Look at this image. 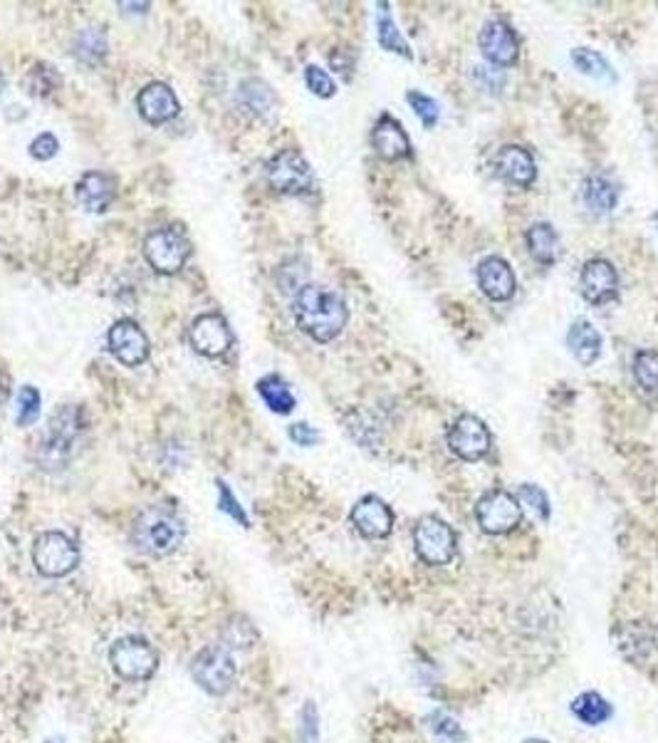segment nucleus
<instances>
[{
    "instance_id": "1",
    "label": "nucleus",
    "mask_w": 658,
    "mask_h": 743,
    "mask_svg": "<svg viewBox=\"0 0 658 743\" xmlns=\"http://www.w3.org/2000/svg\"><path fill=\"white\" fill-rule=\"evenodd\" d=\"M298 327L307 338L315 342H332L340 335L346 320H350V310L344 300L325 286H302L292 303Z\"/></svg>"
},
{
    "instance_id": "2",
    "label": "nucleus",
    "mask_w": 658,
    "mask_h": 743,
    "mask_svg": "<svg viewBox=\"0 0 658 743\" xmlns=\"http://www.w3.org/2000/svg\"><path fill=\"white\" fill-rule=\"evenodd\" d=\"M186 538L184 520L166 506H149L131 526V543L139 553L151 557H166L181 547Z\"/></svg>"
},
{
    "instance_id": "3",
    "label": "nucleus",
    "mask_w": 658,
    "mask_h": 743,
    "mask_svg": "<svg viewBox=\"0 0 658 743\" xmlns=\"http://www.w3.org/2000/svg\"><path fill=\"white\" fill-rule=\"evenodd\" d=\"M191 675L203 692L224 696L236 684V659L224 644H208L191 662Z\"/></svg>"
},
{
    "instance_id": "4",
    "label": "nucleus",
    "mask_w": 658,
    "mask_h": 743,
    "mask_svg": "<svg viewBox=\"0 0 658 743\" xmlns=\"http://www.w3.org/2000/svg\"><path fill=\"white\" fill-rule=\"evenodd\" d=\"M110 665L124 681H147L156 675L159 654L147 640L129 634L110 647Z\"/></svg>"
},
{
    "instance_id": "5",
    "label": "nucleus",
    "mask_w": 658,
    "mask_h": 743,
    "mask_svg": "<svg viewBox=\"0 0 658 743\" xmlns=\"http://www.w3.org/2000/svg\"><path fill=\"white\" fill-rule=\"evenodd\" d=\"M191 255V241L181 226H166L144 238V259L162 276L179 273Z\"/></svg>"
},
{
    "instance_id": "6",
    "label": "nucleus",
    "mask_w": 658,
    "mask_h": 743,
    "mask_svg": "<svg viewBox=\"0 0 658 743\" xmlns=\"http://www.w3.org/2000/svg\"><path fill=\"white\" fill-rule=\"evenodd\" d=\"M414 547L426 565L441 568L456 557L458 536L443 518L423 516L414 528Z\"/></svg>"
},
{
    "instance_id": "7",
    "label": "nucleus",
    "mask_w": 658,
    "mask_h": 743,
    "mask_svg": "<svg viewBox=\"0 0 658 743\" xmlns=\"http://www.w3.org/2000/svg\"><path fill=\"white\" fill-rule=\"evenodd\" d=\"M33 563L46 578H65L79 565L75 541L60 530H46L33 543Z\"/></svg>"
},
{
    "instance_id": "8",
    "label": "nucleus",
    "mask_w": 658,
    "mask_h": 743,
    "mask_svg": "<svg viewBox=\"0 0 658 743\" xmlns=\"http://www.w3.org/2000/svg\"><path fill=\"white\" fill-rule=\"evenodd\" d=\"M476 520L488 536L513 533L522 524V503L505 489H493L476 503Z\"/></svg>"
},
{
    "instance_id": "9",
    "label": "nucleus",
    "mask_w": 658,
    "mask_h": 743,
    "mask_svg": "<svg viewBox=\"0 0 658 743\" xmlns=\"http://www.w3.org/2000/svg\"><path fill=\"white\" fill-rule=\"evenodd\" d=\"M265 174L273 189L288 197H300L315 189V174L298 149H282L280 154H275L265 166Z\"/></svg>"
},
{
    "instance_id": "10",
    "label": "nucleus",
    "mask_w": 658,
    "mask_h": 743,
    "mask_svg": "<svg viewBox=\"0 0 658 743\" xmlns=\"http://www.w3.org/2000/svg\"><path fill=\"white\" fill-rule=\"evenodd\" d=\"M446 441L448 449L458 458H464V462H480L491 451L493 437L491 429L485 427V421L478 419L476 414H460L448 427Z\"/></svg>"
},
{
    "instance_id": "11",
    "label": "nucleus",
    "mask_w": 658,
    "mask_h": 743,
    "mask_svg": "<svg viewBox=\"0 0 658 743\" xmlns=\"http://www.w3.org/2000/svg\"><path fill=\"white\" fill-rule=\"evenodd\" d=\"M478 48L491 65L515 67L520 60V38L505 21H488L478 35Z\"/></svg>"
},
{
    "instance_id": "12",
    "label": "nucleus",
    "mask_w": 658,
    "mask_h": 743,
    "mask_svg": "<svg viewBox=\"0 0 658 743\" xmlns=\"http://www.w3.org/2000/svg\"><path fill=\"white\" fill-rule=\"evenodd\" d=\"M189 340L199 355L211 357V360L224 357L226 352L233 348V332H230V327L224 317L216 313H206V315L195 317V320L191 323Z\"/></svg>"
},
{
    "instance_id": "13",
    "label": "nucleus",
    "mask_w": 658,
    "mask_h": 743,
    "mask_svg": "<svg viewBox=\"0 0 658 743\" xmlns=\"http://www.w3.org/2000/svg\"><path fill=\"white\" fill-rule=\"evenodd\" d=\"M476 278L480 293L493 303H508L518 293V278H515L510 263L501 255H488L480 261Z\"/></svg>"
},
{
    "instance_id": "14",
    "label": "nucleus",
    "mask_w": 658,
    "mask_h": 743,
    "mask_svg": "<svg viewBox=\"0 0 658 743\" xmlns=\"http://www.w3.org/2000/svg\"><path fill=\"white\" fill-rule=\"evenodd\" d=\"M352 526L357 528V533H362L369 541H379V538H387L391 530H394V511H391L389 503L379 495H364L350 513Z\"/></svg>"
},
{
    "instance_id": "15",
    "label": "nucleus",
    "mask_w": 658,
    "mask_h": 743,
    "mask_svg": "<svg viewBox=\"0 0 658 743\" xmlns=\"http://www.w3.org/2000/svg\"><path fill=\"white\" fill-rule=\"evenodd\" d=\"M106 340H110L112 355L117 357L122 365L139 367L149 360V352H151L149 338L135 320H117L110 327V335H106Z\"/></svg>"
},
{
    "instance_id": "16",
    "label": "nucleus",
    "mask_w": 658,
    "mask_h": 743,
    "mask_svg": "<svg viewBox=\"0 0 658 743\" xmlns=\"http://www.w3.org/2000/svg\"><path fill=\"white\" fill-rule=\"evenodd\" d=\"M580 286L586 303L607 305L619 298V273L607 259H592L584 263Z\"/></svg>"
},
{
    "instance_id": "17",
    "label": "nucleus",
    "mask_w": 658,
    "mask_h": 743,
    "mask_svg": "<svg viewBox=\"0 0 658 743\" xmlns=\"http://www.w3.org/2000/svg\"><path fill=\"white\" fill-rule=\"evenodd\" d=\"M493 169L505 184L518 186V189H528L537 179L535 156L520 144L503 147L493 159Z\"/></svg>"
},
{
    "instance_id": "18",
    "label": "nucleus",
    "mask_w": 658,
    "mask_h": 743,
    "mask_svg": "<svg viewBox=\"0 0 658 743\" xmlns=\"http://www.w3.org/2000/svg\"><path fill=\"white\" fill-rule=\"evenodd\" d=\"M83 427V410H77V406H65V410L50 419L46 441V454L50 456V464L62 462V456H67L73 451Z\"/></svg>"
},
{
    "instance_id": "19",
    "label": "nucleus",
    "mask_w": 658,
    "mask_h": 743,
    "mask_svg": "<svg viewBox=\"0 0 658 743\" xmlns=\"http://www.w3.org/2000/svg\"><path fill=\"white\" fill-rule=\"evenodd\" d=\"M371 147L384 162H402L412 159V139L402 127V122L391 114H381L375 129H371Z\"/></svg>"
},
{
    "instance_id": "20",
    "label": "nucleus",
    "mask_w": 658,
    "mask_h": 743,
    "mask_svg": "<svg viewBox=\"0 0 658 743\" xmlns=\"http://www.w3.org/2000/svg\"><path fill=\"white\" fill-rule=\"evenodd\" d=\"M137 110L144 122L164 124L181 112V104L176 100L172 87L164 83H151L137 95Z\"/></svg>"
},
{
    "instance_id": "21",
    "label": "nucleus",
    "mask_w": 658,
    "mask_h": 743,
    "mask_svg": "<svg viewBox=\"0 0 658 743\" xmlns=\"http://www.w3.org/2000/svg\"><path fill=\"white\" fill-rule=\"evenodd\" d=\"M75 197L90 214H104L117 199V179L104 172H87L75 186Z\"/></svg>"
},
{
    "instance_id": "22",
    "label": "nucleus",
    "mask_w": 658,
    "mask_h": 743,
    "mask_svg": "<svg viewBox=\"0 0 658 743\" xmlns=\"http://www.w3.org/2000/svg\"><path fill=\"white\" fill-rule=\"evenodd\" d=\"M567 348L582 367H592L602 355V335L590 320H574L567 330Z\"/></svg>"
},
{
    "instance_id": "23",
    "label": "nucleus",
    "mask_w": 658,
    "mask_h": 743,
    "mask_svg": "<svg viewBox=\"0 0 658 743\" xmlns=\"http://www.w3.org/2000/svg\"><path fill=\"white\" fill-rule=\"evenodd\" d=\"M524 243H528V251L532 259L542 265H555L559 253H562V243H559V234L555 231L553 224L547 221H537L528 228L524 234Z\"/></svg>"
},
{
    "instance_id": "24",
    "label": "nucleus",
    "mask_w": 658,
    "mask_h": 743,
    "mask_svg": "<svg viewBox=\"0 0 658 743\" xmlns=\"http://www.w3.org/2000/svg\"><path fill=\"white\" fill-rule=\"evenodd\" d=\"M582 199L586 203V209L592 211V214L604 216V214H611L613 209H617L619 203V189L617 184L607 176H586L584 184H582Z\"/></svg>"
},
{
    "instance_id": "25",
    "label": "nucleus",
    "mask_w": 658,
    "mask_h": 743,
    "mask_svg": "<svg viewBox=\"0 0 658 743\" xmlns=\"http://www.w3.org/2000/svg\"><path fill=\"white\" fill-rule=\"evenodd\" d=\"M656 647V630L646 622H629L619 634V650L631 662L646 659Z\"/></svg>"
},
{
    "instance_id": "26",
    "label": "nucleus",
    "mask_w": 658,
    "mask_h": 743,
    "mask_svg": "<svg viewBox=\"0 0 658 743\" xmlns=\"http://www.w3.org/2000/svg\"><path fill=\"white\" fill-rule=\"evenodd\" d=\"M377 38H379V46L394 52V55H404L406 60H414V52L408 48V42L402 33H398L394 17L389 13V3H379V13H377Z\"/></svg>"
},
{
    "instance_id": "27",
    "label": "nucleus",
    "mask_w": 658,
    "mask_h": 743,
    "mask_svg": "<svg viewBox=\"0 0 658 743\" xmlns=\"http://www.w3.org/2000/svg\"><path fill=\"white\" fill-rule=\"evenodd\" d=\"M255 389H257V394L263 396V402L268 404L275 414H290L292 410H295V394L290 392V387L282 377L278 375L263 377L261 382L255 385Z\"/></svg>"
},
{
    "instance_id": "28",
    "label": "nucleus",
    "mask_w": 658,
    "mask_h": 743,
    "mask_svg": "<svg viewBox=\"0 0 658 743\" xmlns=\"http://www.w3.org/2000/svg\"><path fill=\"white\" fill-rule=\"evenodd\" d=\"M572 714L586 727H599L611 719V704L597 692H584L572 702Z\"/></svg>"
},
{
    "instance_id": "29",
    "label": "nucleus",
    "mask_w": 658,
    "mask_h": 743,
    "mask_svg": "<svg viewBox=\"0 0 658 743\" xmlns=\"http://www.w3.org/2000/svg\"><path fill=\"white\" fill-rule=\"evenodd\" d=\"M572 62H574V67L586 77L607 79V83H613V79H617V75H613V70L609 62L604 60V55H599V52H594L590 48L572 50Z\"/></svg>"
},
{
    "instance_id": "30",
    "label": "nucleus",
    "mask_w": 658,
    "mask_h": 743,
    "mask_svg": "<svg viewBox=\"0 0 658 743\" xmlns=\"http://www.w3.org/2000/svg\"><path fill=\"white\" fill-rule=\"evenodd\" d=\"M634 379L646 394H658V352L642 350L634 355Z\"/></svg>"
},
{
    "instance_id": "31",
    "label": "nucleus",
    "mask_w": 658,
    "mask_h": 743,
    "mask_svg": "<svg viewBox=\"0 0 658 743\" xmlns=\"http://www.w3.org/2000/svg\"><path fill=\"white\" fill-rule=\"evenodd\" d=\"M240 100H243L248 110L257 114H265L275 108V95L261 79H248V83H243V87H240Z\"/></svg>"
},
{
    "instance_id": "32",
    "label": "nucleus",
    "mask_w": 658,
    "mask_h": 743,
    "mask_svg": "<svg viewBox=\"0 0 658 743\" xmlns=\"http://www.w3.org/2000/svg\"><path fill=\"white\" fill-rule=\"evenodd\" d=\"M106 52V38L100 28H85L75 38V55L85 62L102 60Z\"/></svg>"
},
{
    "instance_id": "33",
    "label": "nucleus",
    "mask_w": 658,
    "mask_h": 743,
    "mask_svg": "<svg viewBox=\"0 0 658 743\" xmlns=\"http://www.w3.org/2000/svg\"><path fill=\"white\" fill-rule=\"evenodd\" d=\"M406 100H408V104H412V110L416 112V117L423 122V127L426 129H433L435 122H439V114H441L439 102H435L433 97L419 92V90L408 92Z\"/></svg>"
},
{
    "instance_id": "34",
    "label": "nucleus",
    "mask_w": 658,
    "mask_h": 743,
    "mask_svg": "<svg viewBox=\"0 0 658 743\" xmlns=\"http://www.w3.org/2000/svg\"><path fill=\"white\" fill-rule=\"evenodd\" d=\"M40 414V392L35 387H23L17 392V424L30 427Z\"/></svg>"
},
{
    "instance_id": "35",
    "label": "nucleus",
    "mask_w": 658,
    "mask_h": 743,
    "mask_svg": "<svg viewBox=\"0 0 658 743\" xmlns=\"http://www.w3.org/2000/svg\"><path fill=\"white\" fill-rule=\"evenodd\" d=\"M518 501L522 503V506H528L542 520L549 518V499H547V493L540 489V486L522 483L520 491H518Z\"/></svg>"
},
{
    "instance_id": "36",
    "label": "nucleus",
    "mask_w": 658,
    "mask_h": 743,
    "mask_svg": "<svg viewBox=\"0 0 658 743\" xmlns=\"http://www.w3.org/2000/svg\"><path fill=\"white\" fill-rule=\"evenodd\" d=\"M305 83H307L309 90H313L317 97H325V100L327 97H334V92H337L334 79L329 77L327 70L317 67V65H309L305 70Z\"/></svg>"
},
{
    "instance_id": "37",
    "label": "nucleus",
    "mask_w": 658,
    "mask_h": 743,
    "mask_svg": "<svg viewBox=\"0 0 658 743\" xmlns=\"http://www.w3.org/2000/svg\"><path fill=\"white\" fill-rule=\"evenodd\" d=\"M429 727L435 736L446 739V741H460L464 739V729H460L458 721H453L446 714H433L429 719Z\"/></svg>"
},
{
    "instance_id": "38",
    "label": "nucleus",
    "mask_w": 658,
    "mask_h": 743,
    "mask_svg": "<svg viewBox=\"0 0 658 743\" xmlns=\"http://www.w3.org/2000/svg\"><path fill=\"white\" fill-rule=\"evenodd\" d=\"M52 75V70L48 65H35L33 73L28 77V87L33 95H50L55 87L60 85V77L55 79H46Z\"/></svg>"
},
{
    "instance_id": "39",
    "label": "nucleus",
    "mask_w": 658,
    "mask_h": 743,
    "mask_svg": "<svg viewBox=\"0 0 658 743\" xmlns=\"http://www.w3.org/2000/svg\"><path fill=\"white\" fill-rule=\"evenodd\" d=\"M58 137L50 135V131H42V135L30 141V156L38 159V162H50V159L58 154Z\"/></svg>"
},
{
    "instance_id": "40",
    "label": "nucleus",
    "mask_w": 658,
    "mask_h": 743,
    "mask_svg": "<svg viewBox=\"0 0 658 743\" xmlns=\"http://www.w3.org/2000/svg\"><path fill=\"white\" fill-rule=\"evenodd\" d=\"M218 506H220V511H226L230 518H236L240 526H248V516L243 513V508H240L238 499L233 493H230V489L224 481H218Z\"/></svg>"
},
{
    "instance_id": "41",
    "label": "nucleus",
    "mask_w": 658,
    "mask_h": 743,
    "mask_svg": "<svg viewBox=\"0 0 658 743\" xmlns=\"http://www.w3.org/2000/svg\"><path fill=\"white\" fill-rule=\"evenodd\" d=\"M290 439L295 441L298 446H315L319 441V431L305 421H298L290 427Z\"/></svg>"
},
{
    "instance_id": "42",
    "label": "nucleus",
    "mask_w": 658,
    "mask_h": 743,
    "mask_svg": "<svg viewBox=\"0 0 658 743\" xmlns=\"http://www.w3.org/2000/svg\"><path fill=\"white\" fill-rule=\"evenodd\" d=\"M46 743H65V739H50V741H46Z\"/></svg>"
},
{
    "instance_id": "43",
    "label": "nucleus",
    "mask_w": 658,
    "mask_h": 743,
    "mask_svg": "<svg viewBox=\"0 0 658 743\" xmlns=\"http://www.w3.org/2000/svg\"><path fill=\"white\" fill-rule=\"evenodd\" d=\"M654 221H656V228H658V214H656V216H654Z\"/></svg>"
}]
</instances>
